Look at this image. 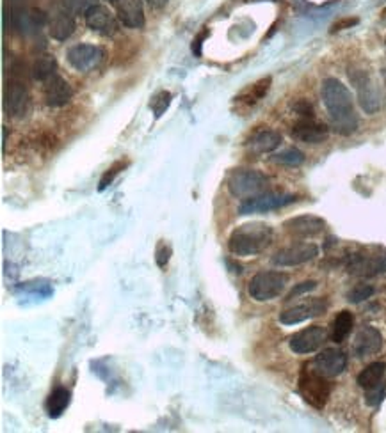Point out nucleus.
<instances>
[{"instance_id": "nucleus-23", "label": "nucleus", "mask_w": 386, "mask_h": 433, "mask_svg": "<svg viewBox=\"0 0 386 433\" xmlns=\"http://www.w3.org/2000/svg\"><path fill=\"white\" fill-rule=\"evenodd\" d=\"M271 84H272L271 77L260 78V80H257L254 84H251L250 87H246L239 96H237L235 98L237 103H240V105H244V106L257 105V103L260 102L265 94H267L269 89H271Z\"/></svg>"}, {"instance_id": "nucleus-3", "label": "nucleus", "mask_w": 386, "mask_h": 433, "mask_svg": "<svg viewBox=\"0 0 386 433\" xmlns=\"http://www.w3.org/2000/svg\"><path fill=\"white\" fill-rule=\"evenodd\" d=\"M269 177L257 169H235L228 176V190L237 199H251L265 194Z\"/></svg>"}, {"instance_id": "nucleus-41", "label": "nucleus", "mask_w": 386, "mask_h": 433, "mask_svg": "<svg viewBox=\"0 0 386 433\" xmlns=\"http://www.w3.org/2000/svg\"><path fill=\"white\" fill-rule=\"evenodd\" d=\"M111 2H118V0H111Z\"/></svg>"}, {"instance_id": "nucleus-4", "label": "nucleus", "mask_w": 386, "mask_h": 433, "mask_svg": "<svg viewBox=\"0 0 386 433\" xmlns=\"http://www.w3.org/2000/svg\"><path fill=\"white\" fill-rule=\"evenodd\" d=\"M286 284H289V275L286 273L276 272V270L258 272L250 280V284H247V293L257 302L274 300V298H278L285 291Z\"/></svg>"}, {"instance_id": "nucleus-16", "label": "nucleus", "mask_w": 386, "mask_h": 433, "mask_svg": "<svg viewBox=\"0 0 386 433\" xmlns=\"http://www.w3.org/2000/svg\"><path fill=\"white\" fill-rule=\"evenodd\" d=\"M347 272L360 277H372L386 272V256L353 254L347 261Z\"/></svg>"}, {"instance_id": "nucleus-1", "label": "nucleus", "mask_w": 386, "mask_h": 433, "mask_svg": "<svg viewBox=\"0 0 386 433\" xmlns=\"http://www.w3.org/2000/svg\"><path fill=\"white\" fill-rule=\"evenodd\" d=\"M321 94L335 131L340 135H350L356 131L358 116L349 89L336 78H326L322 82Z\"/></svg>"}, {"instance_id": "nucleus-40", "label": "nucleus", "mask_w": 386, "mask_h": 433, "mask_svg": "<svg viewBox=\"0 0 386 433\" xmlns=\"http://www.w3.org/2000/svg\"><path fill=\"white\" fill-rule=\"evenodd\" d=\"M382 77H385V84H386V70L382 71Z\"/></svg>"}, {"instance_id": "nucleus-11", "label": "nucleus", "mask_w": 386, "mask_h": 433, "mask_svg": "<svg viewBox=\"0 0 386 433\" xmlns=\"http://www.w3.org/2000/svg\"><path fill=\"white\" fill-rule=\"evenodd\" d=\"M318 256V247L315 243H294L282 248L272 256V263L278 266H299L311 261Z\"/></svg>"}, {"instance_id": "nucleus-42", "label": "nucleus", "mask_w": 386, "mask_h": 433, "mask_svg": "<svg viewBox=\"0 0 386 433\" xmlns=\"http://www.w3.org/2000/svg\"><path fill=\"white\" fill-rule=\"evenodd\" d=\"M385 46H386V39H385Z\"/></svg>"}, {"instance_id": "nucleus-27", "label": "nucleus", "mask_w": 386, "mask_h": 433, "mask_svg": "<svg viewBox=\"0 0 386 433\" xmlns=\"http://www.w3.org/2000/svg\"><path fill=\"white\" fill-rule=\"evenodd\" d=\"M58 73V62L52 55H40L33 64V77L40 82H47L48 78Z\"/></svg>"}, {"instance_id": "nucleus-9", "label": "nucleus", "mask_w": 386, "mask_h": 433, "mask_svg": "<svg viewBox=\"0 0 386 433\" xmlns=\"http://www.w3.org/2000/svg\"><path fill=\"white\" fill-rule=\"evenodd\" d=\"M326 339H328V330L322 325H311L294 334L289 341V346L294 353L306 355L317 351L326 343Z\"/></svg>"}, {"instance_id": "nucleus-5", "label": "nucleus", "mask_w": 386, "mask_h": 433, "mask_svg": "<svg viewBox=\"0 0 386 433\" xmlns=\"http://www.w3.org/2000/svg\"><path fill=\"white\" fill-rule=\"evenodd\" d=\"M299 393L311 407L324 408L331 394V383L328 382V376L321 375L315 369L304 368L299 376Z\"/></svg>"}, {"instance_id": "nucleus-8", "label": "nucleus", "mask_w": 386, "mask_h": 433, "mask_svg": "<svg viewBox=\"0 0 386 433\" xmlns=\"http://www.w3.org/2000/svg\"><path fill=\"white\" fill-rule=\"evenodd\" d=\"M296 195L292 194H272V192H265V194L257 195V197L246 199V201L239 206V215L272 212V209L292 204V202H296Z\"/></svg>"}, {"instance_id": "nucleus-25", "label": "nucleus", "mask_w": 386, "mask_h": 433, "mask_svg": "<svg viewBox=\"0 0 386 433\" xmlns=\"http://www.w3.org/2000/svg\"><path fill=\"white\" fill-rule=\"evenodd\" d=\"M385 362H372V364H368L367 368L358 375V385H360L361 389H370V387L377 385L379 382L385 380Z\"/></svg>"}, {"instance_id": "nucleus-14", "label": "nucleus", "mask_w": 386, "mask_h": 433, "mask_svg": "<svg viewBox=\"0 0 386 433\" xmlns=\"http://www.w3.org/2000/svg\"><path fill=\"white\" fill-rule=\"evenodd\" d=\"M290 135H292V138L304 142V144H321L328 138L329 131L328 126L315 121V117H301L297 123H294Z\"/></svg>"}, {"instance_id": "nucleus-31", "label": "nucleus", "mask_w": 386, "mask_h": 433, "mask_svg": "<svg viewBox=\"0 0 386 433\" xmlns=\"http://www.w3.org/2000/svg\"><path fill=\"white\" fill-rule=\"evenodd\" d=\"M374 291L375 290L370 284H356V286L350 287L349 293H347V300H349L350 304H360V302L370 298L372 295H374Z\"/></svg>"}, {"instance_id": "nucleus-22", "label": "nucleus", "mask_w": 386, "mask_h": 433, "mask_svg": "<svg viewBox=\"0 0 386 433\" xmlns=\"http://www.w3.org/2000/svg\"><path fill=\"white\" fill-rule=\"evenodd\" d=\"M282 144V135L274 130H258L253 137L250 138L251 151L264 155V153H272Z\"/></svg>"}, {"instance_id": "nucleus-26", "label": "nucleus", "mask_w": 386, "mask_h": 433, "mask_svg": "<svg viewBox=\"0 0 386 433\" xmlns=\"http://www.w3.org/2000/svg\"><path fill=\"white\" fill-rule=\"evenodd\" d=\"M354 325V316L350 311H340L338 314H336L335 322H333V332H331V339L335 341V343H342V341L347 339V336L350 334V330H353Z\"/></svg>"}, {"instance_id": "nucleus-19", "label": "nucleus", "mask_w": 386, "mask_h": 433, "mask_svg": "<svg viewBox=\"0 0 386 433\" xmlns=\"http://www.w3.org/2000/svg\"><path fill=\"white\" fill-rule=\"evenodd\" d=\"M283 227L286 229V233H290L292 236L297 238H310L315 234H321L326 229V220L321 217L315 215H299L289 219Z\"/></svg>"}, {"instance_id": "nucleus-32", "label": "nucleus", "mask_w": 386, "mask_h": 433, "mask_svg": "<svg viewBox=\"0 0 386 433\" xmlns=\"http://www.w3.org/2000/svg\"><path fill=\"white\" fill-rule=\"evenodd\" d=\"M386 398V382L382 380V382H379L377 385L370 387V389H365V401H367V405H370V407H377V405H381V401Z\"/></svg>"}, {"instance_id": "nucleus-28", "label": "nucleus", "mask_w": 386, "mask_h": 433, "mask_svg": "<svg viewBox=\"0 0 386 433\" xmlns=\"http://www.w3.org/2000/svg\"><path fill=\"white\" fill-rule=\"evenodd\" d=\"M271 160L274 163H279V165L297 167L304 162V153L299 151L297 148H289V149H283L282 153H276V155H272Z\"/></svg>"}, {"instance_id": "nucleus-21", "label": "nucleus", "mask_w": 386, "mask_h": 433, "mask_svg": "<svg viewBox=\"0 0 386 433\" xmlns=\"http://www.w3.org/2000/svg\"><path fill=\"white\" fill-rule=\"evenodd\" d=\"M118 20L129 28H141L144 25V11L141 0H118Z\"/></svg>"}, {"instance_id": "nucleus-20", "label": "nucleus", "mask_w": 386, "mask_h": 433, "mask_svg": "<svg viewBox=\"0 0 386 433\" xmlns=\"http://www.w3.org/2000/svg\"><path fill=\"white\" fill-rule=\"evenodd\" d=\"M43 84L45 103H47L48 106H65L66 103H70L73 91L68 82H66L61 75L55 73L54 77H50L47 82H43Z\"/></svg>"}, {"instance_id": "nucleus-10", "label": "nucleus", "mask_w": 386, "mask_h": 433, "mask_svg": "<svg viewBox=\"0 0 386 433\" xmlns=\"http://www.w3.org/2000/svg\"><path fill=\"white\" fill-rule=\"evenodd\" d=\"M66 59H68L70 66L73 70L86 73L97 67L104 59V50L97 45H90V43H80V45H73L72 48L66 52Z\"/></svg>"}, {"instance_id": "nucleus-30", "label": "nucleus", "mask_w": 386, "mask_h": 433, "mask_svg": "<svg viewBox=\"0 0 386 433\" xmlns=\"http://www.w3.org/2000/svg\"><path fill=\"white\" fill-rule=\"evenodd\" d=\"M127 165H129V162H127V160H118V162H114V163H112V165L109 167L107 170H105V172H104V176H102L100 183H98V190H100V192H104L105 188H107V187H111V183H112V181L116 180V176H118V174L122 172V170L125 169Z\"/></svg>"}, {"instance_id": "nucleus-12", "label": "nucleus", "mask_w": 386, "mask_h": 433, "mask_svg": "<svg viewBox=\"0 0 386 433\" xmlns=\"http://www.w3.org/2000/svg\"><path fill=\"white\" fill-rule=\"evenodd\" d=\"M326 309H328V302L322 300V298H313V300L303 302V304L294 305V307L283 311L279 314V322L283 325H297V323H303L306 319L324 314Z\"/></svg>"}, {"instance_id": "nucleus-29", "label": "nucleus", "mask_w": 386, "mask_h": 433, "mask_svg": "<svg viewBox=\"0 0 386 433\" xmlns=\"http://www.w3.org/2000/svg\"><path fill=\"white\" fill-rule=\"evenodd\" d=\"M171 99H173V96L169 91H161V92H157L154 98H151L150 109L154 110L155 119L162 117V114L169 109V105H171Z\"/></svg>"}, {"instance_id": "nucleus-33", "label": "nucleus", "mask_w": 386, "mask_h": 433, "mask_svg": "<svg viewBox=\"0 0 386 433\" xmlns=\"http://www.w3.org/2000/svg\"><path fill=\"white\" fill-rule=\"evenodd\" d=\"M63 4L75 14L77 13L86 14L91 7L97 6V0H63Z\"/></svg>"}, {"instance_id": "nucleus-2", "label": "nucleus", "mask_w": 386, "mask_h": 433, "mask_svg": "<svg viewBox=\"0 0 386 433\" xmlns=\"http://www.w3.org/2000/svg\"><path fill=\"white\" fill-rule=\"evenodd\" d=\"M274 231L265 222H250L235 227L230 234L228 248L233 256L247 258L264 252L271 245Z\"/></svg>"}, {"instance_id": "nucleus-38", "label": "nucleus", "mask_w": 386, "mask_h": 433, "mask_svg": "<svg viewBox=\"0 0 386 433\" xmlns=\"http://www.w3.org/2000/svg\"><path fill=\"white\" fill-rule=\"evenodd\" d=\"M356 23H358V20H353V18H347V20H342V21H338V23L333 25V32H335V31H342V28L350 27V25H356Z\"/></svg>"}, {"instance_id": "nucleus-37", "label": "nucleus", "mask_w": 386, "mask_h": 433, "mask_svg": "<svg viewBox=\"0 0 386 433\" xmlns=\"http://www.w3.org/2000/svg\"><path fill=\"white\" fill-rule=\"evenodd\" d=\"M207 35H208V31L207 28H203V31L198 34V38L193 41V53L196 57H201V45H203V39L207 38Z\"/></svg>"}, {"instance_id": "nucleus-17", "label": "nucleus", "mask_w": 386, "mask_h": 433, "mask_svg": "<svg viewBox=\"0 0 386 433\" xmlns=\"http://www.w3.org/2000/svg\"><path fill=\"white\" fill-rule=\"evenodd\" d=\"M86 25L91 28V31L98 32L102 35H114L118 32V18L111 13L105 6H97L91 7L86 14Z\"/></svg>"}, {"instance_id": "nucleus-24", "label": "nucleus", "mask_w": 386, "mask_h": 433, "mask_svg": "<svg viewBox=\"0 0 386 433\" xmlns=\"http://www.w3.org/2000/svg\"><path fill=\"white\" fill-rule=\"evenodd\" d=\"M70 400H72V393H70L66 387H55L54 390L50 393V396H48L47 400V412L48 415H50L52 419H58L61 417L63 412L68 408Z\"/></svg>"}, {"instance_id": "nucleus-39", "label": "nucleus", "mask_w": 386, "mask_h": 433, "mask_svg": "<svg viewBox=\"0 0 386 433\" xmlns=\"http://www.w3.org/2000/svg\"><path fill=\"white\" fill-rule=\"evenodd\" d=\"M148 4H150L151 7H157V9H161V7H164L166 4H168V0H146Z\"/></svg>"}, {"instance_id": "nucleus-34", "label": "nucleus", "mask_w": 386, "mask_h": 433, "mask_svg": "<svg viewBox=\"0 0 386 433\" xmlns=\"http://www.w3.org/2000/svg\"><path fill=\"white\" fill-rule=\"evenodd\" d=\"M169 258H171V247L169 243H166L164 240H161V243L157 245L155 248V259H157V265L161 268H166V265L169 263Z\"/></svg>"}, {"instance_id": "nucleus-6", "label": "nucleus", "mask_w": 386, "mask_h": 433, "mask_svg": "<svg viewBox=\"0 0 386 433\" xmlns=\"http://www.w3.org/2000/svg\"><path fill=\"white\" fill-rule=\"evenodd\" d=\"M349 78L354 84V89H356L358 102H360L361 109L367 114L377 112L381 109V94H379L377 85L372 80L370 75L363 70H353L349 71Z\"/></svg>"}, {"instance_id": "nucleus-7", "label": "nucleus", "mask_w": 386, "mask_h": 433, "mask_svg": "<svg viewBox=\"0 0 386 433\" xmlns=\"http://www.w3.org/2000/svg\"><path fill=\"white\" fill-rule=\"evenodd\" d=\"M4 106L6 112L15 119H23L29 112L31 106V94L27 84L20 77L13 75L9 78L8 85L4 91Z\"/></svg>"}, {"instance_id": "nucleus-13", "label": "nucleus", "mask_w": 386, "mask_h": 433, "mask_svg": "<svg viewBox=\"0 0 386 433\" xmlns=\"http://www.w3.org/2000/svg\"><path fill=\"white\" fill-rule=\"evenodd\" d=\"M48 32L58 41H66L75 31V13L70 11L65 4H59L48 14Z\"/></svg>"}, {"instance_id": "nucleus-36", "label": "nucleus", "mask_w": 386, "mask_h": 433, "mask_svg": "<svg viewBox=\"0 0 386 433\" xmlns=\"http://www.w3.org/2000/svg\"><path fill=\"white\" fill-rule=\"evenodd\" d=\"M296 112L299 114L301 117H313V106L308 102H304V99H301L296 105Z\"/></svg>"}, {"instance_id": "nucleus-18", "label": "nucleus", "mask_w": 386, "mask_h": 433, "mask_svg": "<svg viewBox=\"0 0 386 433\" xmlns=\"http://www.w3.org/2000/svg\"><path fill=\"white\" fill-rule=\"evenodd\" d=\"M382 348V336L375 327L365 325L358 330L356 337L353 343V353L358 358L370 357L375 355Z\"/></svg>"}, {"instance_id": "nucleus-15", "label": "nucleus", "mask_w": 386, "mask_h": 433, "mask_svg": "<svg viewBox=\"0 0 386 433\" xmlns=\"http://www.w3.org/2000/svg\"><path fill=\"white\" fill-rule=\"evenodd\" d=\"M345 368H347V355L343 353L342 350H338V348H326V350H322L313 361L315 371L328 376V378L342 375V373L345 371Z\"/></svg>"}, {"instance_id": "nucleus-35", "label": "nucleus", "mask_w": 386, "mask_h": 433, "mask_svg": "<svg viewBox=\"0 0 386 433\" xmlns=\"http://www.w3.org/2000/svg\"><path fill=\"white\" fill-rule=\"evenodd\" d=\"M315 287H317V280H304V283L297 284V286L292 287V291L286 295L285 300H292V298L301 297V295L308 293V291H313Z\"/></svg>"}]
</instances>
